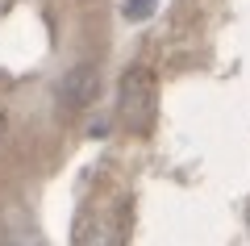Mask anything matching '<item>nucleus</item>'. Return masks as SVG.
Wrapping results in <instances>:
<instances>
[{"label": "nucleus", "instance_id": "20e7f679", "mask_svg": "<svg viewBox=\"0 0 250 246\" xmlns=\"http://www.w3.org/2000/svg\"><path fill=\"white\" fill-rule=\"evenodd\" d=\"M154 4H159V0H125V17L129 21H146L154 13Z\"/></svg>", "mask_w": 250, "mask_h": 246}, {"label": "nucleus", "instance_id": "f03ea898", "mask_svg": "<svg viewBox=\"0 0 250 246\" xmlns=\"http://www.w3.org/2000/svg\"><path fill=\"white\" fill-rule=\"evenodd\" d=\"M75 246H117V229L100 213H83L75 221Z\"/></svg>", "mask_w": 250, "mask_h": 246}, {"label": "nucleus", "instance_id": "7ed1b4c3", "mask_svg": "<svg viewBox=\"0 0 250 246\" xmlns=\"http://www.w3.org/2000/svg\"><path fill=\"white\" fill-rule=\"evenodd\" d=\"M92 88H96L92 67H75V71H67V79H62V100L80 109V105H88V100H92Z\"/></svg>", "mask_w": 250, "mask_h": 246}, {"label": "nucleus", "instance_id": "39448f33", "mask_svg": "<svg viewBox=\"0 0 250 246\" xmlns=\"http://www.w3.org/2000/svg\"><path fill=\"white\" fill-rule=\"evenodd\" d=\"M4 130H9V121H4V117H0V138H4Z\"/></svg>", "mask_w": 250, "mask_h": 246}, {"label": "nucleus", "instance_id": "f257e3e1", "mask_svg": "<svg viewBox=\"0 0 250 246\" xmlns=\"http://www.w3.org/2000/svg\"><path fill=\"white\" fill-rule=\"evenodd\" d=\"M154 96H159L154 75L146 67H129L121 75V84H117V117H121V125H129V130H138V134L150 130Z\"/></svg>", "mask_w": 250, "mask_h": 246}]
</instances>
